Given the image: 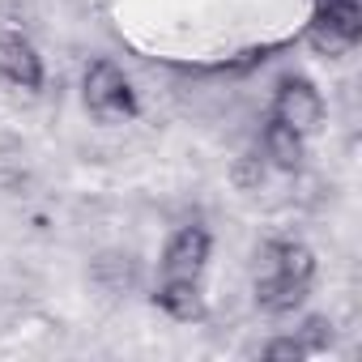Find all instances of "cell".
<instances>
[{
  "label": "cell",
  "mask_w": 362,
  "mask_h": 362,
  "mask_svg": "<svg viewBox=\"0 0 362 362\" xmlns=\"http://www.w3.org/2000/svg\"><path fill=\"white\" fill-rule=\"evenodd\" d=\"M315 281V252L298 239H269L256 264V307L269 315H290Z\"/></svg>",
  "instance_id": "cell-1"
},
{
  "label": "cell",
  "mask_w": 362,
  "mask_h": 362,
  "mask_svg": "<svg viewBox=\"0 0 362 362\" xmlns=\"http://www.w3.org/2000/svg\"><path fill=\"white\" fill-rule=\"evenodd\" d=\"M362 39V5L358 0H315L307 26V43L324 56H345Z\"/></svg>",
  "instance_id": "cell-2"
},
{
  "label": "cell",
  "mask_w": 362,
  "mask_h": 362,
  "mask_svg": "<svg viewBox=\"0 0 362 362\" xmlns=\"http://www.w3.org/2000/svg\"><path fill=\"white\" fill-rule=\"evenodd\" d=\"M86 107L98 119H132L136 107V90L124 77V69H115L111 60H94L86 69Z\"/></svg>",
  "instance_id": "cell-3"
},
{
  "label": "cell",
  "mask_w": 362,
  "mask_h": 362,
  "mask_svg": "<svg viewBox=\"0 0 362 362\" xmlns=\"http://www.w3.org/2000/svg\"><path fill=\"white\" fill-rule=\"evenodd\" d=\"M269 119H277V124L294 128L298 136H311V132L324 124V98H320V90H315L307 77L286 73V77L277 81V94H273V115H269Z\"/></svg>",
  "instance_id": "cell-4"
},
{
  "label": "cell",
  "mask_w": 362,
  "mask_h": 362,
  "mask_svg": "<svg viewBox=\"0 0 362 362\" xmlns=\"http://www.w3.org/2000/svg\"><path fill=\"white\" fill-rule=\"evenodd\" d=\"M209 252H214V239L205 226H179L162 252V281H201L205 277V264H209Z\"/></svg>",
  "instance_id": "cell-5"
},
{
  "label": "cell",
  "mask_w": 362,
  "mask_h": 362,
  "mask_svg": "<svg viewBox=\"0 0 362 362\" xmlns=\"http://www.w3.org/2000/svg\"><path fill=\"white\" fill-rule=\"evenodd\" d=\"M0 77L18 90L43 86V56L26 35H0Z\"/></svg>",
  "instance_id": "cell-6"
},
{
  "label": "cell",
  "mask_w": 362,
  "mask_h": 362,
  "mask_svg": "<svg viewBox=\"0 0 362 362\" xmlns=\"http://www.w3.org/2000/svg\"><path fill=\"white\" fill-rule=\"evenodd\" d=\"M153 303H158L170 320H179V324L205 320V294H201V281H158Z\"/></svg>",
  "instance_id": "cell-7"
},
{
  "label": "cell",
  "mask_w": 362,
  "mask_h": 362,
  "mask_svg": "<svg viewBox=\"0 0 362 362\" xmlns=\"http://www.w3.org/2000/svg\"><path fill=\"white\" fill-rule=\"evenodd\" d=\"M260 145H264V158H269L273 166H281V170H298L303 158H307V136H298L294 128H286V124H277V119H269Z\"/></svg>",
  "instance_id": "cell-8"
},
{
  "label": "cell",
  "mask_w": 362,
  "mask_h": 362,
  "mask_svg": "<svg viewBox=\"0 0 362 362\" xmlns=\"http://www.w3.org/2000/svg\"><path fill=\"white\" fill-rule=\"evenodd\" d=\"M294 337L307 345V354H320V349H328V345H332V324H328L324 315H311Z\"/></svg>",
  "instance_id": "cell-9"
},
{
  "label": "cell",
  "mask_w": 362,
  "mask_h": 362,
  "mask_svg": "<svg viewBox=\"0 0 362 362\" xmlns=\"http://www.w3.org/2000/svg\"><path fill=\"white\" fill-rule=\"evenodd\" d=\"M264 358H273V362H281V358H307V345L298 341V337H277V341H269L264 345Z\"/></svg>",
  "instance_id": "cell-10"
}]
</instances>
